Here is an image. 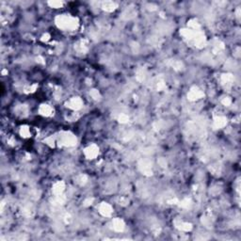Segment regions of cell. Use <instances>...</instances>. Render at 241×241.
I'll return each instance as SVG.
<instances>
[{
  "label": "cell",
  "instance_id": "14",
  "mask_svg": "<svg viewBox=\"0 0 241 241\" xmlns=\"http://www.w3.org/2000/svg\"><path fill=\"white\" fill-rule=\"evenodd\" d=\"M222 103H223L225 105H229L231 104V100H230L229 98H226V99H224V100L222 101Z\"/></svg>",
  "mask_w": 241,
  "mask_h": 241
},
{
  "label": "cell",
  "instance_id": "5",
  "mask_svg": "<svg viewBox=\"0 0 241 241\" xmlns=\"http://www.w3.org/2000/svg\"><path fill=\"white\" fill-rule=\"evenodd\" d=\"M99 210H100V213L103 215V216H105V217H109L111 215L112 213V208L109 204L108 203H102L99 207Z\"/></svg>",
  "mask_w": 241,
  "mask_h": 241
},
{
  "label": "cell",
  "instance_id": "9",
  "mask_svg": "<svg viewBox=\"0 0 241 241\" xmlns=\"http://www.w3.org/2000/svg\"><path fill=\"white\" fill-rule=\"evenodd\" d=\"M64 189V184L62 182H58L57 183L55 186H54V188H53V192L56 194V195H59L61 193Z\"/></svg>",
  "mask_w": 241,
  "mask_h": 241
},
{
  "label": "cell",
  "instance_id": "8",
  "mask_svg": "<svg viewBox=\"0 0 241 241\" xmlns=\"http://www.w3.org/2000/svg\"><path fill=\"white\" fill-rule=\"evenodd\" d=\"M113 228L114 230L120 232V231H123L124 228V221L123 220H120V219H114L113 220Z\"/></svg>",
  "mask_w": 241,
  "mask_h": 241
},
{
  "label": "cell",
  "instance_id": "4",
  "mask_svg": "<svg viewBox=\"0 0 241 241\" xmlns=\"http://www.w3.org/2000/svg\"><path fill=\"white\" fill-rule=\"evenodd\" d=\"M98 154V148L95 145H92L85 150V155L88 158H93Z\"/></svg>",
  "mask_w": 241,
  "mask_h": 241
},
{
  "label": "cell",
  "instance_id": "11",
  "mask_svg": "<svg viewBox=\"0 0 241 241\" xmlns=\"http://www.w3.org/2000/svg\"><path fill=\"white\" fill-rule=\"evenodd\" d=\"M115 7H116V5H115V3H113V2H105V3L103 4L104 10H107V11H112V10H115Z\"/></svg>",
  "mask_w": 241,
  "mask_h": 241
},
{
  "label": "cell",
  "instance_id": "10",
  "mask_svg": "<svg viewBox=\"0 0 241 241\" xmlns=\"http://www.w3.org/2000/svg\"><path fill=\"white\" fill-rule=\"evenodd\" d=\"M226 124V119L223 118V117H219L216 119L215 120V126L217 128H220L222 126H224Z\"/></svg>",
  "mask_w": 241,
  "mask_h": 241
},
{
  "label": "cell",
  "instance_id": "13",
  "mask_svg": "<svg viewBox=\"0 0 241 241\" xmlns=\"http://www.w3.org/2000/svg\"><path fill=\"white\" fill-rule=\"evenodd\" d=\"M21 134L24 136V137H28V136H29V130H28V128H26V127L22 128Z\"/></svg>",
  "mask_w": 241,
  "mask_h": 241
},
{
  "label": "cell",
  "instance_id": "7",
  "mask_svg": "<svg viewBox=\"0 0 241 241\" xmlns=\"http://www.w3.org/2000/svg\"><path fill=\"white\" fill-rule=\"evenodd\" d=\"M54 112L53 109L48 105H42L40 108V113L44 115V116H50Z\"/></svg>",
  "mask_w": 241,
  "mask_h": 241
},
{
  "label": "cell",
  "instance_id": "1",
  "mask_svg": "<svg viewBox=\"0 0 241 241\" xmlns=\"http://www.w3.org/2000/svg\"><path fill=\"white\" fill-rule=\"evenodd\" d=\"M56 24L59 28L62 29H70L73 30L77 27L78 23L77 20L73 17H68V16H58L56 19Z\"/></svg>",
  "mask_w": 241,
  "mask_h": 241
},
{
  "label": "cell",
  "instance_id": "3",
  "mask_svg": "<svg viewBox=\"0 0 241 241\" xmlns=\"http://www.w3.org/2000/svg\"><path fill=\"white\" fill-rule=\"evenodd\" d=\"M67 107L72 109H79L82 107V101L79 98H72L67 103Z\"/></svg>",
  "mask_w": 241,
  "mask_h": 241
},
{
  "label": "cell",
  "instance_id": "6",
  "mask_svg": "<svg viewBox=\"0 0 241 241\" xmlns=\"http://www.w3.org/2000/svg\"><path fill=\"white\" fill-rule=\"evenodd\" d=\"M203 93L201 92L200 89L194 88V89H192L190 92H189V93H188V98H189L190 100H196V99H198V98L203 97Z\"/></svg>",
  "mask_w": 241,
  "mask_h": 241
},
{
  "label": "cell",
  "instance_id": "2",
  "mask_svg": "<svg viewBox=\"0 0 241 241\" xmlns=\"http://www.w3.org/2000/svg\"><path fill=\"white\" fill-rule=\"evenodd\" d=\"M61 144L65 145V146H73L75 144V141H77V140H75L74 138V136L69 134V133H65L61 136Z\"/></svg>",
  "mask_w": 241,
  "mask_h": 241
},
{
  "label": "cell",
  "instance_id": "12",
  "mask_svg": "<svg viewBox=\"0 0 241 241\" xmlns=\"http://www.w3.org/2000/svg\"><path fill=\"white\" fill-rule=\"evenodd\" d=\"M49 5L52 7V8H60L62 6V2H59V1H53V2H49Z\"/></svg>",
  "mask_w": 241,
  "mask_h": 241
}]
</instances>
